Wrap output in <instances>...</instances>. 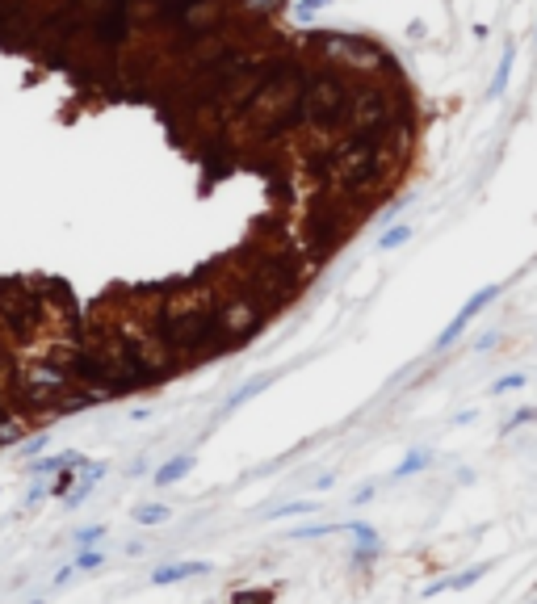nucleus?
Returning <instances> with one entry per match:
<instances>
[{
    "label": "nucleus",
    "mask_w": 537,
    "mask_h": 604,
    "mask_svg": "<svg viewBox=\"0 0 537 604\" xmlns=\"http://www.w3.org/2000/svg\"><path fill=\"white\" fill-rule=\"evenodd\" d=\"M529 420H537V407H525V411H516L508 424H504V432H516L520 424H529Z\"/></svg>",
    "instance_id": "f8f14e48"
},
{
    "label": "nucleus",
    "mask_w": 537,
    "mask_h": 604,
    "mask_svg": "<svg viewBox=\"0 0 537 604\" xmlns=\"http://www.w3.org/2000/svg\"><path fill=\"white\" fill-rule=\"evenodd\" d=\"M328 0H302V13H315V9H324Z\"/></svg>",
    "instance_id": "f3484780"
},
{
    "label": "nucleus",
    "mask_w": 537,
    "mask_h": 604,
    "mask_svg": "<svg viewBox=\"0 0 537 604\" xmlns=\"http://www.w3.org/2000/svg\"><path fill=\"white\" fill-rule=\"evenodd\" d=\"M189 470H193V454H181V458H173V462H164V466L155 470V483H159V487H168V483L185 478Z\"/></svg>",
    "instance_id": "39448f33"
},
{
    "label": "nucleus",
    "mask_w": 537,
    "mask_h": 604,
    "mask_svg": "<svg viewBox=\"0 0 537 604\" xmlns=\"http://www.w3.org/2000/svg\"><path fill=\"white\" fill-rule=\"evenodd\" d=\"M407 240H411V231H407V227H391V231L378 240V252H395V248H399V244H407Z\"/></svg>",
    "instance_id": "9b49d317"
},
{
    "label": "nucleus",
    "mask_w": 537,
    "mask_h": 604,
    "mask_svg": "<svg viewBox=\"0 0 537 604\" xmlns=\"http://www.w3.org/2000/svg\"><path fill=\"white\" fill-rule=\"evenodd\" d=\"M487 349H496V332H482V336L474 340V353H487Z\"/></svg>",
    "instance_id": "ddd939ff"
},
{
    "label": "nucleus",
    "mask_w": 537,
    "mask_h": 604,
    "mask_svg": "<svg viewBox=\"0 0 537 604\" xmlns=\"http://www.w3.org/2000/svg\"><path fill=\"white\" fill-rule=\"evenodd\" d=\"M206 571H210V563H168V567L151 571V583H181V579H189V575H206Z\"/></svg>",
    "instance_id": "7ed1b4c3"
},
{
    "label": "nucleus",
    "mask_w": 537,
    "mask_h": 604,
    "mask_svg": "<svg viewBox=\"0 0 537 604\" xmlns=\"http://www.w3.org/2000/svg\"><path fill=\"white\" fill-rule=\"evenodd\" d=\"M428 462H433V454L428 449H416V454H407L399 466H395V478H407V474H416V470H424Z\"/></svg>",
    "instance_id": "6e6552de"
},
{
    "label": "nucleus",
    "mask_w": 537,
    "mask_h": 604,
    "mask_svg": "<svg viewBox=\"0 0 537 604\" xmlns=\"http://www.w3.org/2000/svg\"><path fill=\"white\" fill-rule=\"evenodd\" d=\"M529 382V373H504V378H496L491 382V395H508V391H520Z\"/></svg>",
    "instance_id": "9d476101"
},
{
    "label": "nucleus",
    "mask_w": 537,
    "mask_h": 604,
    "mask_svg": "<svg viewBox=\"0 0 537 604\" xmlns=\"http://www.w3.org/2000/svg\"><path fill=\"white\" fill-rule=\"evenodd\" d=\"M168 516H173V512H168L164 504H143V508H135V520H139V525H164Z\"/></svg>",
    "instance_id": "1a4fd4ad"
},
{
    "label": "nucleus",
    "mask_w": 537,
    "mask_h": 604,
    "mask_svg": "<svg viewBox=\"0 0 537 604\" xmlns=\"http://www.w3.org/2000/svg\"><path fill=\"white\" fill-rule=\"evenodd\" d=\"M273 382H277V373H260V378H252V382H248V387H240V391L231 395V403H227V411H235V407H244L248 399H256L260 391H268V387H273Z\"/></svg>",
    "instance_id": "20e7f679"
},
{
    "label": "nucleus",
    "mask_w": 537,
    "mask_h": 604,
    "mask_svg": "<svg viewBox=\"0 0 537 604\" xmlns=\"http://www.w3.org/2000/svg\"><path fill=\"white\" fill-rule=\"evenodd\" d=\"M306 512H319V504H315V500H294V504H286V508H268L264 516H268V520H282V516H306Z\"/></svg>",
    "instance_id": "0eeeda50"
},
{
    "label": "nucleus",
    "mask_w": 537,
    "mask_h": 604,
    "mask_svg": "<svg viewBox=\"0 0 537 604\" xmlns=\"http://www.w3.org/2000/svg\"><path fill=\"white\" fill-rule=\"evenodd\" d=\"M391 168H395V159H387V155H353V159H344L336 168L332 189L340 197H365L369 189H378L387 181Z\"/></svg>",
    "instance_id": "f257e3e1"
},
{
    "label": "nucleus",
    "mask_w": 537,
    "mask_h": 604,
    "mask_svg": "<svg viewBox=\"0 0 537 604\" xmlns=\"http://www.w3.org/2000/svg\"><path fill=\"white\" fill-rule=\"evenodd\" d=\"M235 596H244V600H268L264 587H248V592H235Z\"/></svg>",
    "instance_id": "2eb2a0df"
},
{
    "label": "nucleus",
    "mask_w": 537,
    "mask_h": 604,
    "mask_svg": "<svg viewBox=\"0 0 537 604\" xmlns=\"http://www.w3.org/2000/svg\"><path fill=\"white\" fill-rule=\"evenodd\" d=\"M369 496H373V487H369V483H365V487H357V491H353V504H365V500H369Z\"/></svg>",
    "instance_id": "dca6fc26"
},
{
    "label": "nucleus",
    "mask_w": 537,
    "mask_h": 604,
    "mask_svg": "<svg viewBox=\"0 0 537 604\" xmlns=\"http://www.w3.org/2000/svg\"><path fill=\"white\" fill-rule=\"evenodd\" d=\"M500 290H504V286H496V282H491V286H482L474 298H466V306H462V311H458V315H453V319L441 327V332H437L433 349H437V353H445V349H449V344H453V340L466 332V327H470V319H474L482 306H487V302H496V298H500Z\"/></svg>",
    "instance_id": "f03ea898"
},
{
    "label": "nucleus",
    "mask_w": 537,
    "mask_h": 604,
    "mask_svg": "<svg viewBox=\"0 0 537 604\" xmlns=\"http://www.w3.org/2000/svg\"><path fill=\"white\" fill-rule=\"evenodd\" d=\"M512 55H516V46L508 42V46H504V59H500V72H496V80H491V88H487V97H491V101H496V97L504 92V84H508V72H512Z\"/></svg>",
    "instance_id": "423d86ee"
},
{
    "label": "nucleus",
    "mask_w": 537,
    "mask_h": 604,
    "mask_svg": "<svg viewBox=\"0 0 537 604\" xmlns=\"http://www.w3.org/2000/svg\"><path fill=\"white\" fill-rule=\"evenodd\" d=\"M97 537H105V529H101V525H97V529H84V533H80V545H92Z\"/></svg>",
    "instance_id": "4468645a"
}]
</instances>
